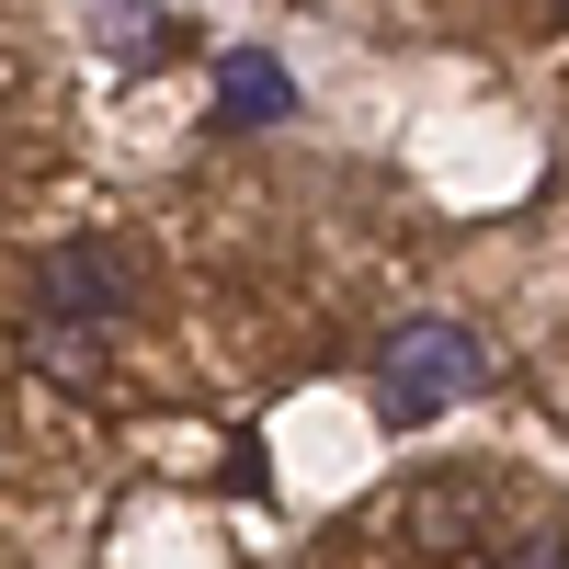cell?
I'll list each match as a JSON object with an SVG mask.
<instances>
[{
  "instance_id": "obj_1",
  "label": "cell",
  "mask_w": 569,
  "mask_h": 569,
  "mask_svg": "<svg viewBox=\"0 0 569 569\" xmlns=\"http://www.w3.org/2000/svg\"><path fill=\"white\" fill-rule=\"evenodd\" d=\"M388 536L410 558H501V569H558L569 558V501L512 490L490 467H433L388 501Z\"/></svg>"
},
{
  "instance_id": "obj_2",
  "label": "cell",
  "mask_w": 569,
  "mask_h": 569,
  "mask_svg": "<svg viewBox=\"0 0 569 569\" xmlns=\"http://www.w3.org/2000/svg\"><path fill=\"white\" fill-rule=\"evenodd\" d=\"M365 376H376V421H388V433H421V421H445L456 399L490 388V342L467 319H399Z\"/></svg>"
},
{
  "instance_id": "obj_3",
  "label": "cell",
  "mask_w": 569,
  "mask_h": 569,
  "mask_svg": "<svg viewBox=\"0 0 569 569\" xmlns=\"http://www.w3.org/2000/svg\"><path fill=\"white\" fill-rule=\"evenodd\" d=\"M34 308H80V319H114L126 330V308H137V251L126 240H58L34 262Z\"/></svg>"
},
{
  "instance_id": "obj_4",
  "label": "cell",
  "mask_w": 569,
  "mask_h": 569,
  "mask_svg": "<svg viewBox=\"0 0 569 569\" xmlns=\"http://www.w3.org/2000/svg\"><path fill=\"white\" fill-rule=\"evenodd\" d=\"M23 365L46 376V388L91 399L114 376V319H80V308H23Z\"/></svg>"
},
{
  "instance_id": "obj_5",
  "label": "cell",
  "mask_w": 569,
  "mask_h": 569,
  "mask_svg": "<svg viewBox=\"0 0 569 569\" xmlns=\"http://www.w3.org/2000/svg\"><path fill=\"white\" fill-rule=\"evenodd\" d=\"M284 114H297V80H284V58H262V46L217 58V126H284Z\"/></svg>"
},
{
  "instance_id": "obj_6",
  "label": "cell",
  "mask_w": 569,
  "mask_h": 569,
  "mask_svg": "<svg viewBox=\"0 0 569 569\" xmlns=\"http://www.w3.org/2000/svg\"><path fill=\"white\" fill-rule=\"evenodd\" d=\"M91 23H103V46H114L126 69H149L160 46H171V23H160V0H103V12H91Z\"/></svg>"
},
{
  "instance_id": "obj_7",
  "label": "cell",
  "mask_w": 569,
  "mask_h": 569,
  "mask_svg": "<svg viewBox=\"0 0 569 569\" xmlns=\"http://www.w3.org/2000/svg\"><path fill=\"white\" fill-rule=\"evenodd\" d=\"M547 12H558V23H569V0H547Z\"/></svg>"
}]
</instances>
